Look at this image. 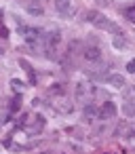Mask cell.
Instances as JSON below:
<instances>
[{
    "label": "cell",
    "mask_w": 135,
    "mask_h": 154,
    "mask_svg": "<svg viewBox=\"0 0 135 154\" xmlns=\"http://www.w3.org/2000/svg\"><path fill=\"white\" fill-rule=\"evenodd\" d=\"M63 93H66L63 85H53V87L49 89V95H53V97H57V95H63Z\"/></svg>",
    "instance_id": "obj_14"
},
{
    "label": "cell",
    "mask_w": 135,
    "mask_h": 154,
    "mask_svg": "<svg viewBox=\"0 0 135 154\" xmlns=\"http://www.w3.org/2000/svg\"><path fill=\"white\" fill-rule=\"evenodd\" d=\"M97 15H99V13H97V11H87V15H84V19H87V21H91V23H93V21H95V19H97Z\"/></svg>",
    "instance_id": "obj_17"
},
{
    "label": "cell",
    "mask_w": 135,
    "mask_h": 154,
    "mask_svg": "<svg viewBox=\"0 0 135 154\" xmlns=\"http://www.w3.org/2000/svg\"><path fill=\"white\" fill-rule=\"evenodd\" d=\"M93 26H95V28H99V30H108V32H112V34H122V32L118 30V26H116V23H112L106 15H97V19L93 21Z\"/></svg>",
    "instance_id": "obj_1"
},
{
    "label": "cell",
    "mask_w": 135,
    "mask_h": 154,
    "mask_svg": "<svg viewBox=\"0 0 135 154\" xmlns=\"http://www.w3.org/2000/svg\"><path fill=\"white\" fill-rule=\"evenodd\" d=\"M19 106H21V99H19V97H15V99L11 101V112H17V110H19Z\"/></svg>",
    "instance_id": "obj_20"
},
{
    "label": "cell",
    "mask_w": 135,
    "mask_h": 154,
    "mask_svg": "<svg viewBox=\"0 0 135 154\" xmlns=\"http://www.w3.org/2000/svg\"><path fill=\"white\" fill-rule=\"evenodd\" d=\"M108 82L112 85V87H116V89H122L127 82H124V78L120 76V74H112V76H108Z\"/></svg>",
    "instance_id": "obj_11"
},
{
    "label": "cell",
    "mask_w": 135,
    "mask_h": 154,
    "mask_svg": "<svg viewBox=\"0 0 135 154\" xmlns=\"http://www.w3.org/2000/svg\"><path fill=\"white\" fill-rule=\"evenodd\" d=\"M82 57H84L87 61H99V59H101V49H99L97 45H89V47L82 49Z\"/></svg>",
    "instance_id": "obj_5"
},
{
    "label": "cell",
    "mask_w": 135,
    "mask_h": 154,
    "mask_svg": "<svg viewBox=\"0 0 135 154\" xmlns=\"http://www.w3.org/2000/svg\"><path fill=\"white\" fill-rule=\"evenodd\" d=\"M42 129H44V116H40V114H38V116H36V120H34V125H32V127H28L26 131H28L30 135H34V133H40Z\"/></svg>",
    "instance_id": "obj_8"
},
{
    "label": "cell",
    "mask_w": 135,
    "mask_h": 154,
    "mask_svg": "<svg viewBox=\"0 0 135 154\" xmlns=\"http://www.w3.org/2000/svg\"><path fill=\"white\" fill-rule=\"evenodd\" d=\"M0 53H2V51H0Z\"/></svg>",
    "instance_id": "obj_25"
},
{
    "label": "cell",
    "mask_w": 135,
    "mask_h": 154,
    "mask_svg": "<svg viewBox=\"0 0 135 154\" xmlns=\"http://www.w3.org/2000/svg\"><path fill=\"white\" fill-rule=\"evenodd\" d=\"M93 93V89H91V85L89 82H78L76 85V101H80V103H84L87 101V97Z\"/></svg>",
    "instance_id": "obj_6"
},
{
    "label": "cell",
    "mask_w": 135,
    "mask_h": 154,
    "mask_svg": "<svg viewBox=\"0 0 135 154\" xmlns=\"http://www.w3.org/2000/svg\"><path fill=\"white\" fill-rule=\"evenodd\" d=\"M70 5H72V0H55V9L61 15H68L70 13Z\"/></svg>",
    "instance_id": "obj_10"
},
{
    "label": "cell",
    "mask_w": 135,
    "mask_h": 154,
    "mask_svg": "<svg viewBox=\"0 0 135 154\" xmlns=\"http://www.w3.org/2000/svg\"><path fill=\"white\" fill-rule=\"evenodd\" d=\"M127 72H131V74H135V59H131V61L127 63Z\"/></svg>",
    "instance_id": "obj_22"
},
{
    "label": "cell",
    "mask_w": 135,
    "mask_h": 154,
    "mask_svg": "<svg viewBox=\"0 0 135 154\" xmlns=\"http://www.w3.org/2000/svg\"><path fill=\"white\" fill-rule=\"evenodd\" d=\"M124 112H127V114H135V101H129V103L124 106Z\"/></svg>",
    "instance_id": "obj_21"
},
{
    "label": "cell",
    "mask_w": 135,
    "mask_h": 154,
    "mask_svg": "<svg viewBox=\"0 0 135 154\" xmlns=\"http://www.w3.org/2000/svg\"><path fill=\"white\" fill-rule=\"evenodd\" d=\"M11 87H13L15 91H21V89H23V82L17 80V78H13V80H11Z\"/></svg>",
    "instance_id": "obj_19"
},
{
    "label": "cell",
    "mask_w": 135,
    "mask_h": 154,
    "mask_svg": "<svg viewBox=\"0 0 135 154\" xmlns=\"http://www.w3.org/2000/svg\"><path fill=\"white\" fill-rule=\"evenodd\" d=\"M82 118L87 120V122H95L97 118H99V110L95 108V106H84V112H82Z\"/></svg>",
    "instance_id": "obj_7"
},
{
    "label": "cell",
    "mask_w": 135,
    "mask_h": 154,
    "mask_svg": "<svg viewBox=\"0 0 135 154\" xmlns=\"http://www.w3.org/2000/svg\"><path fill=\"white\" fill-rule=\"evenodd\" d=\"M0 36H2V38H9V30L2 26V28H0Z\"/></svg>",
    "instance_id": "obj_23"
},
{
    "label": "cell",
    "mask_w": 135,
    "mask_h": 154,
    "mask_svg": "<svg viewBox=\"0 0 135 154\" xmlns=\"http://www.w3.org/2000/svg\"><path fill=\"white\" fill-rule=\"evenodd\" d=\"M114 47H116V49L124 47V38H122V34H116V38H114Z\"/></svg>",
    "instance_id": "obj_18"
},
{
    "label": "cell",
    "mask_w": 135,
    "mask_h": 154,
    "mask_svg": "<svg viewBox=\"0 0 135 154\" xmlns=\"http://www.w3.org/2000/svg\"><path fill=\"white\" fill-rule=\"evenodd\" d=\"M28 11H30V15H42V7H34V5H28Z\"/></svg>",
    "instance_id": "obj_16"
},
{
    "label": "cell",
    "mask_w": 135,
    "mask_h": 154,
    "mask_svg": "<svg viewBox=\"0 0 135 154\" xmlns=\"http://www.w3.org/2000/svg\"><path fill=\"white\" fill-rule=\"evenodd\" d=\"M116 112H118L116 103L106 101V103L99 108V120H110V118H114V116H116Z\"/></svg>",
    "instance_id": "obj_4"
},
{
    "label": "cell",
    "mask_w": 135,
    "mask_h": 154,
    "mask_svg": "<svg viewBox=\"0 0 135 154\" xmlns=\"http://www.w3.org/2000/svg\"><path fill=\"white\" fill-rule=\"evenodd\" d=\"M42 40L47 42V49H55V45L59 42V32L55 30V32H49L47 36H42Z\"/></svg>",
    "instance_id": "obj_9"
},
{
    "label": "cell",
    "mask_w": 135,
    "mask_h": 154,
    "mask_svg": "<svg viewBox=\"0 0 135 154\" xmlns=\"http://www.w3.org/2000/svg\"><path fill=\"white\" fill-rule=\"evenodd\" d=\"M19 34L28 40V42H38V40H42V36H40V30H36V28H28V26H21L19 28Z\"/></svg>",
    "instance_id": "obj_3"
},
{
    "label": "cell",
    "mask_w": 135,
    "mask_h": 154,
    "mask_svg": "<svg viewBox=\"0 0 135 154\" xmlns=\"http://www.w3.org/2000/svg\"><path fill=\"white\" fill-rule=\"evenodd\" d=\"M124 17H127L131 23H135V5L129 7V9H124Z\"/></svg>",
    "instance_id": "obj_15"
},
{
    "label": "cell",
    "mask_w": 135,
    "mask_h": 154,
    "mask_svg": "<svg viewBox=\"0 0 135 154\" xmlns=\"http://www.w3.org/2000/svg\"><path fill=\"white\" fill-rule=\"evenodd\" d=\"M51 106H53V108H55L59 114H70V112L74 110V106H72V103H70V101H68L63 95H57V97H53V103H51Z\"/></svg>",
    "instance_id": "obj_2"
},
{
    "label": "cell",
    "mask_w": 135,
    "mask_h": 154,
    "mask_svg": "<svg viewBox=\"0 0 135 154\" xmlns=\"http://www.w3.org/2000/svg\"><path fill=\"white\" fill-rule=\"evenodd\" d=\"M19 66H21V68H23V70H26V72L30 74V82L34 85V82H36V76H34V70H32V66H30V63H28L26 59H19Z\"/></svg>",
    "instance_id": "obj_13"
},
{
    "label": "cell",
    "mask_w": 135,
    "mask_h": 154,
    "mask_svg": "<svg viewBox=\"0 0 135 154\" xmlns=\"http://www.w3.org/2000/svg\"><path fill=\"white\" fill-rule=\"evenodd\" d=\"M129 133H131V125H129V122H120L118 129H116V137H124V139H129Z\"/></svg>",
    "instance_id": "obj_12"
},
{
    "label": "cell",
    "mask_w": 135,
    "mask_h": 154,
    "mask_svg": "<svg viewBox=\"0 0 135 154\" xmlns=\"http://www.w3.org/2000/svg\"><path fill=\"white\" fill-rule=\"evenodd\" d=\"M129 139L135 141V125H131V133H129Z\"/></svg>",
    "instance_id": "obj_24"
}]
</instances>
